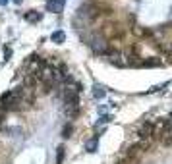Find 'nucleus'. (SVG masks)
Masks as SVG:
<instances>
[{"label": "nucleus", "instance_id": "nucleus-9", "mask_svg": "<svg viewBox=\"0 0 172 164\" xmlns=\"http://www.w3.org/2000/svg\"><path fill=\"white\" fill-rule=\"evenodd\" d=\"M85 149H87L89 152H95V149H97V137H95V139H89L87 143H85Z\"/></svg>", "mask_w": 172, "mask_h": 164}, {"label": "nucleus", "instance_id": "nucleus-2", "mask_svg": "<svg viewBox=\"0 0 172 164\" xmlns=\"http://www.w3.org/2000/svg\"><path fill=\"white\" fill-rule=\"evenodd\" d=\"M153 124L151 122H145V124H141V127L137 129V135H139L141 139H147V137H151L153 135Z\"/></svg>", "mask_w": 172, "mask_h": 164}, {"label": "nucleus", "instance_id": "nucleus-13", "mask_svg": "<svg viewBox=\"0 0 172 164\" xmlns=\"http://www.w3.org/2000/svg\"><path fill=\"white\" fill-rule=\"evenodd\" d=\"M133 160H130V158H126V157H122V158H118V162L116 164H132Z\"/></svg>", "mask_w": 172, "mask_h": 164}, {"label": "nucleus", "instance_id": "nucleus-8", "mask_svg": "<svg viewBox=\"0 0 172 164\" xmlns=\"http://www.w3.org/2000/svg\"><path fill=\"white\" fill-rule=\"evenodd\" d=\"M72 131H74V126H72V124H66V126L62 127V137H64V139L72 137Z\"/></svg>", "mask_w": 172, "mask_h": 164}, {"label": "nucleus", "instance_id": "nucleus-1", "mask_svg": "<svg viewBox=\"0 0 172 164\" xmlns=\"http://www.w3.org/2000/svg\"><path fill=\"white\" fill-rule=\"evenodd\" d=\"M62 101H64V108L79 106V91L76 89V83H74L72 87H64V91H62Z\"/></svg>", "mask_w": 172, "mask_h": 164}, {"label": "nucleus", "instance_id": "nucleus-5", "mask_svg": "<svg viewBox=\"0 0 172 164\" xmlns=\"http://www.w3.org/2000/svg\"><path fill=\"white\" fill-rule=\"evenodd\" d=\"M64 39H66L64 31H54L52 35H50V41H52V42H56V45H62V42H64Z\"/></svg>", "mask_w": 172, "mask_h": 164}, {"label": "nucleus", "instance_id": "nucleus-6", "mask_svg": "<svg viewBox=\"0 0 172 164\" xmlns=\"http://www.w3.org/2000/svg\"><path fill=\"white\" fill-rule=\"evenodd\" d=\"M64 157H66V149H64V145H60L58 149H56V164H62Z\"/></svg>", "mask_w": 172, "mask_h": 164}, {"label": "nucleus", "instance_id": "nucleus-15", "mask_svg": "<svg viewBox=\"0 0 172 164\" xmlns=\"http://www.w3.org/2000/svg\"><path fill=\"white\" fill-rule=\"evenodd\" d=\"M8 4V0H0V6H6Z\"/></svg>", "mask_w": 172, "mask_h": 164}, {"label": "nucleus", "instance_id": "nucleus-3", "mask_svg": "<svg viewBox=\"0 0 172 164\" xmlns=\"http://www.w3.org/2000/svg\"><path fill=\"white\" fill-rule=\"evenodd\" d=\"M62 8H64V0H47V10L49 12L58 14V12H62Z\"/></svg>", "mask_w": 172, "mask_h": 164}, {"label": "nucleus", "instance_id": "nucleus-4", "mask_svg": "<svg viewBox=\"0 0 172 164\" xmlns=\"http://www.w3.org/2000/svg\"><path fill=\"white\" fill-rule=\"evenodd\" d=\"M41 17H43V16H41L39 12H35V10H31V12H27V14H25V19H27V21H31V23H39Z\"/></svg>", "mask_w": 172, "mask_h": 164}, {"label": "nucleus", "instance_id": "nucleus-7", "mask_svg": "<svg viewBox=\"0 0 172 164\" xmlns=\"http://www.w3.org/2000/svg\"><path fill=\"white\" fill-rule=\"evenodd\" d=\"M64 114L68 118H76L79 114V106H74V108H64Z\"/></svg>", "mask_w": 172, "mask_h": 164}, {"label": "nucleus", "instance_id": "nucleus-10", "mask_svg": "<svg viewBox=\"0 0 172 164\" xmlns=\"http://www.w3.org/2000/svg\"><path fill=\"white\" fill-rule=\"evenodd\" d=\"M4 120H6V110L2 106H0V127H2V124H4Z\"/></svg>", "mask_w": 172, "mask_h": 164}, {"label": "nucleus", "instance_id": "nucleus-12", "mask_svg": "<svg viewBox=\"0 0 172 164\" xmlns=\"http://www.w3.org/2000/svg\"><path fill=\"white\" fill-rule=\"evenodd\" d=\"M6 131H8V133H12V135L21 133V129H19V127H6Z\"/></svg>", "mask_w": 172, "mask_h": 164}, {"label": "nucleus", "instance_id": "nucleus-11", "mask_svg": "<svg viewBox=\"0 0 172 164\" xmlns=\"http://www.w3.org/2000/svg\"><path fill=\"white\" fill-rule=\"evenodd\" d=\"M95 97H97V98L105 97V91H102V87H95Z\"/></svg>", "mask_w": 172, "mask_h": 164}, {"label": "nucleus", "instance_id": "nucleus-14", "mask_svg": "<svg viewBox=\"0 0 172 164\" xmlns=\"http://www.w3.org/2000/svg\"><path fill=\"white\" fill-rule=\"evenodd\" d=\"M12 2H14V4H16V6H19V4H21V2H23V0H12Z\"/></svg>", "mask_w": 172, "mask_h": 164}]
</instances>
